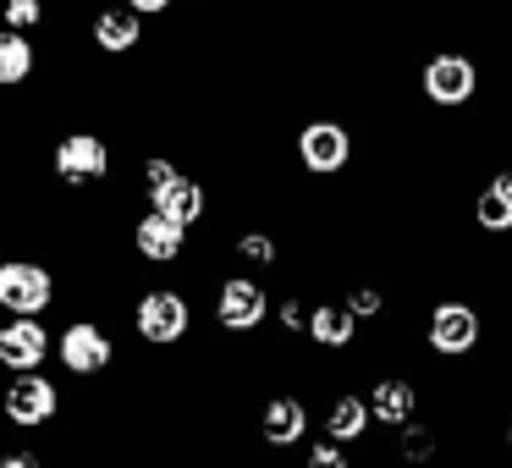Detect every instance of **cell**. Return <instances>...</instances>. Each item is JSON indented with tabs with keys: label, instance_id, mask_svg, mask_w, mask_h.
<instances>
[{
	"label": "cell",
	"instance_id": "52a82bcc",
	"mask_svg": "<svg viewBox=\"0 0 512 468\" xmlns=\"http://www.w3.org/2000/svg\"><path fill=\"white\" fill-rule=\"evenodd\" d=\"M270 314H276L270 287L259 276H248V270H237V276H226L221 287H215V325H221L226 336H254Z\"/></svg>",
	"mask_w": 512,
	"mask_h": 468
},
{
	"label": "cell",
	"instance_id": "7402d4cb",
	"mask_svg": "<svg viewBox=\"0 0 512 468\" xmlns=\"http://www.w3.org/2000/svg\"><path fill=\"white\" fill-rule=\"evenodd\" d=\"M397 457H402V463H408V468H424V463H430V457H435V430H430V424H402V430H397Z\"/></svg>",
	"mask_w": 512,
	"mask_h": 468
},
{
	"label": "cell",
	"instance_id": "44dd1931",
	"mask_svg": "<svg viewBox=\"0 0 512 468\" xmlns=\"http://www.w3.org/2000/svg\"><path fill=\"white\" fill-rule=\"evenodd\" d=\"M177 177H182V166H177L171 155H149L144 166H138V193H144V204H155Z\"/></svg>",
	"mask_w": 512,
	"mask_h": 468
},
{
	"label": "cell",
	"instance_id": "f546056e",
	"mask_svg": "<svg viewBox=\"0 0 512 468\" xmlns=\"http://www.w3.org/2000/svg\"><path fill=\"white\" fill-rule=\"evenodd\" d=\"M177 6H199V0H177Z\"/></svg>",
	"mask_w": 512,
	"mask_h": 468
},
{
	"label": "cell",
	"instance_id": "ba28073f",
	"mask_svg": "<svg viewBox=\"0 0 512 468\" xmlns=\"http://www.w3.org/2000/svg\"><path fill=\"white\" fill-rule=\"evenodd\" d=\"M56 358L67 375L78 380H100L105 369L116 364V336L105 331L100 320H67L56 331Z\"/></svg>",
	"mask_w": 512,
	"mask_h": 468
},
{
	"label": "cell",
	"instance_id": "cb8c5ba5",
	"mask_svg": "<svg viewBox=\"0 0 512 468\" xmlns=\"http://www.w3.org/2000/svg\"><path fill=\"white\" fill-rule=\"evenodd\" d=\"M347 309H353L358 320H380V314H386V287H380V281H353V287H347Z\"/></svg>",
	"mask_w": 512,
	"mask_h": 468
},
{
	"label": "cell",
	"instance_id": "d4e9b609",
	"mask_svg": "<svg viewBox=\"0 0 512 468\" xmlns=\"http://www.w3.org/2000/svg\"><path fill=\"white\" fill-rule=\"evenodd\" d=\"M276 320H281V331H287V336H303V325H309V303H303L298 292H287V298L276 303Z\"/></svg>",
	"mask_w": 512,
	"mask_h": 468
},
{
	"label": "cell",
	"instance_id": "2e32d148",
	"mask_svg": "<svg viewBox=\"0 0 512 468\" xmlns=\"http://www.w3.org/2000/svg\"><path fill=\"white\" fill-rule=\"evenodd\" d=\"M369 408H375V424L402 430L408 419H419V386L408 375H375L369 380Z\"/></svg>",
	"mask_w": 512,
	"mask_h": 468
},
{
	"label": "cell",
	"instance_id": "484cf974",
	"mask_svg": "<svg viewBox=\"0 0 512 468\" xmlns=\"http://www.w3.org/2000/svg\"><path fill=\"white\" fill-rule=\"evenodd\" d=\"M309 468H347V446L320 430V441L309 446Z\"/></svg>",
	"mask_w": 512,
	"mask_h": 468
},
{
	"label": "cell",
	"instance_id": "4fadbf2b",
	"mask_svg": "<svg viewBox=\"0 0 512 468\" xmlns=\"http://www.w3.org/2000/svg\"><path fill=\"white\" fill-rule=\"evenodd\" d=\"M144 23L149 17H138L133 6H100V12L89 17V45L100 50V56H133L138 45H144Z\"/></svg>",
	"mask_w": 512,
	"mask_h": 468
},
{
	"label": "cell",
	"instance_id": "30bf717a",
	"mask_svg": "<svg viewBox=\"0 0 512 468\" xmlns=\"http://www.w3.org/2000/svg\"><path fill=\"white\" fill-rule=\"evenodd\" d=\"M56 353V331L45 325V314H6L0 320V369L23 375V369H45Z\"/></svg>",
	"mask_w": 512,
	"mask_h": 468
},
{
	"label": "cell",
	"instance_id": "4316f807",
	"mask_svg": "<svg viewBox=\"0 0 512 468\" xmlns=\"http://www.w3.org/2000/svg\"><path fill=\"white\" fill-rule=\"evenodd\" d=\"M127 6H133L138 17H166L171 6H177V0H127Z\"/></svg>",
	"mask_w": 512,
	"mask_h": 468
},
{
	"label": "cell",
	"instance_id": "603a6c76",
	"mask_svg": "<svg viewBox=\"0 0 512 468\" xmlns=\"http://www.w3.org/2000/svg\"><path fill=\"white\" fill-rule=\"evenodd\" d=\"M45 17H50L45 0H0V23H6V28L34 34V28H45Z\"/></svg>",
	"mask_w": 512,
	"mask_h": 468
},
{
	"label": "cell",
	"instance_id": "9c48e42d",
	"mask_svg": "<svg viewBox=\"0 0 512 468\" xmlns=\"http://www.w3.org/2000/svg\"><path fill=\"white\" fill-rule=\"evenodd\" d=\"M56 270L39 259H0V314H50Z\"/></svg>",
	"mask_w": 512,
	"mask_h": 468
},
{
	"label": "cell",
	"instance_id": "8fae6325",
	"mask_svg": "<svg viewBox=\"0 0 512 468\" xmlns=\"http://www.w3.org/2000/svg\"><path fill=\"white\" fill-rule=\"evenodd\" d=\"M133 254L144 259V265H182V254H188V226L149 204L133 221Z\"/></svg>",
	"mask_w": 512,
	"mask_h": 468
},
{
	"label": "cell",
	"instance_id": "f1b7e54d",
	"mask_svg": "<svg viewBox=\"0 0 512 468\" xmlns=\"http://www.w3.org/2000/svg\"><path fill=\"white\" fill-rule=\"evenodd\" d=\"M501 441H507V452H512V413H507V435H501Z\"/></svg>",
	"mask_w": 512,
	"mask_h": 468
},
{
	"label": "cell",
	"instance_id": "9a60e30c",
	"mask_svg": "<svg viewBox=\"0 0 512 468\" xmlns=\"http://www.w3.org/2000/svg\"><path fill=\"white\" fill-rule=\"evenodd\" d=\"M320 430L331 435V441H342V446H358L369 430H375V408H369V391H336V397L325 402Z\"/></svg>",
	"mask_w": 512,
	"mask_h": 468
},
{
	"label": "cell",
	"instance_id": "6da1fadb",
	"mask_svg": "<svg viewBox=\"0 0 512 468\" xmlns=\"http://www.w3.org/2000/svg\"><path fill=\"white\" fill-rule=\"evenodd\" d=\"M193 331V303L182 287H144L133 303V336L144 347H182Z\"/></svg>",
	"mask_w": 512,
	"mask_h": 468
},
{
	"label": "cell",
	"instance_id": "8992f818",
	"mask_svg": "<svg viewBox=\"0 0 512 468\" xmlns=\"http://www.w3.org/2000/svg\"><path fill=\"white\" fill-rule=\"evenodd\" d=\"M0 419L12 424V430H45V424L61 419V386L45 369H23L0 391Z\"/></svg>",
	"mask_w": 512,
	"mask_h": 468
},
{
	"label": "cell",
	"instance_id": "e0dca14e",
	"mask_svg": "<svg viewBox=\"0 0 512 468\" xmlns=\"http://www.w3.org/2000/svg\"><path fill=\"white\" fill-rule=\"evenodd\" d=\"M39 72V45L34 34L0 23V89H28Z\"/></svg>",
	"mask_w": 512,
	"mask_h": 468
},
{
	"label": "cell",
	"instance_id": "3957f363",
	"mask_svg": "<svg viewBox=\"0 0 512 468\" xmlns=\"http://www.w3.org/2000/svg\"><path fill=\"white\" fill-rule=\"evenodd\" d=\"M419 94L435 111H463L479 100V61L468 50H435L419 67Z\"/></svg>",
	"mask_w": 512,
	"mask_h": 468
},
{
	"label": "cell",
	"instance_id": "ffe728a7",
	"mask_svg": "<svg viewBox=\"0 0 512 468\" xmlns=\"http://www.w3.org/2000/svg\"><path fill=\"white\" fill-rule=\"evenodd\" d=\"M232 254L243 259V265H254V270H276V265H281V243H276L270 232H259V226H248V232H237Z\"/></svg>",
	"mask_w": 512,
	"mask_h": 468
},
{
	"label": "cell",
	"instance_id": "5bb4252c",
	"mask_svg": "<svg viewBox=\"0 0 512 468\" xmlns=\"http://www.w3.org/2000/svg\"><path fill=\"white\" fill-rule=\"evenodd\" d=\"M320 353H353L358 347V314L347 309V298H325V303H309V325H303Z\"/></svg>",
	"mask_w": 512,
	"mask_h": 468
},
{
	"label": "cell",
	"instance_id": "ac0fdd59",
	"mask_svg": "<svg viewBox=\"0 0 512 468\" xmlns=\"http://www.w3.org/2000/svg\"><path fill=\"white\" fill-rule=\"evenodd\" d=\"M155 210H166L171 221H182L193 232V226H204V215H210V188H204L199 177H177L166 193L155 199Z\"/></svg>",
	"mask_w": 512,
	"mask_h": 468
},
{
	"label": "cell",
	"instance_id": "7c38bea8",
	"mask_svg": "<svg viewBox=\"0 0 512 468\" xmlns=\"http://www.w3.org/2000/svg\"><path fill=\"white\" fill-rule=\"evenodd\" d=\"M309 430H314L309 402L292 397V391H276V397L259 408V441L276 446V452H292V446H303V441H309Z\"/></svg>",
	"mask_w": 512,
	"mask_h": 468
},
{
	"label": "cell",
	"instance_id": "83f0119b",
	"mask_svg": "<svg viewBox=\"0 0 512 468\" xmlns=\"http://www.w3.org/2000/svg\"><path fill=\"white\" fill-rule=\"evenodd\" d=\"M490 188H496L501 199L512 204V166H496V171H490Z\"/></svg>",
	"mask_w": 512,
	"mask_h": 468
},
{
	"label": "cell",
	"instance_id": "5b68a950",
	"mask_svg": "<svg viewBox=\"0 0 512 468\" xmlns=\"http://www.w3.org/2000/svg\"><path fill=\"white\" fill-rule=\"evenodd\" d=\"M353 127L342 122V116H314V122L298 127V138H292V155H298V166L309 171V177H342L347 166H353Z\"/></svg>",
	"mask_w": 512,
	"mask_h": 468
},
{
	"label": "cell",
	"instance_id": "7a4b0ae2",
	"mask_svg": "<svg viewBox=\"0 0 512 468\" xmlns=\"http://www.w3.org/2000/svg\"><path fill=\"white\" fill-rule=\"evenodd\" d=\"M116 155H111V138L94 133V127H72V133L56 138V149H50V171H56V182H67V188H100L105 177H111Z\"/></svg>",
	"mask_w": 512,
	"mask_h": 468
},
{
	"label": "cell",
	"instance_id": "d6986e66",
	"mask_svg": "<svg viewBox=\"0 0 512 468\" xmlns=\"http://www.w3.org/2000/svg\"><path fill=\"white\" fill-rule=\"evenodd\" d=\"M468 215H474V226H479L485 237H507V232H512V204L501 199V193L490 188V182L474 193V204H468Z\"/></svg>",
	"mask_w": 512,
	"mask_h": 468
},
{
	"label": "cell",
	"instance_id": "277c9868",
	"mask_svg": "<svg viewBox=\"0 0 512 468\" xmlns=\"http://www.w3.org/2000/svg\"><path fill=\"white\" fill-rule=\"evenodd\" d=\"M485 342V314L468 298H441L424 314V347L435 358H474Z\"/></svg>",
	"mask_w": 512,
	"mask_h": 468
}]
</instances>
